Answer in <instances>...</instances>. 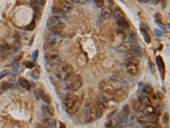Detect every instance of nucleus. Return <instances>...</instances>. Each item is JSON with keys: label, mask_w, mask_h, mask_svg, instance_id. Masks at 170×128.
<instances>
[{"label": "nucleus", "mask_w": 170, "mask_h": 128, "mask_svg": "<svg viewBox=\"0 0 170 128\" xmlns=\"http://www.w3.org/2000/svg\"><path fill=\"white\" fill-rule=\"evenodd\" d=\"M73 72H74V69L71 64H69L68 62H61L57 66L56 74L60 79L66 80L70 76L72 75Z\"/></svg>", "instance_id": "1"}, {"label": "nucleus", "mask_w": 170, "mask_h": 128, "mask_svg": "<svg viewBox=\"0 0 170 128\" xmlns=\"http://www.w3.org/2000/svg\"><path fill=\"white\" fill-rule=\"evenodd\" d=\"M82 85V78L80 74H76L70 76L66 79V87L70 90H77Z\"/></svg>", "instance_id": "2"}, {"label": "nucleus", "mask_w": 170, "mask_h": 128, "mask_svg": "<svg viewBox=\"0 0 170 128\" xmlns=\"http://www.w3.org/2000/svg\"><path fill=\"white\" fill-rule=\"evenodd\" d=\"M118 88H120L119 84H118V82L114 80L104 79L100 84V89L102 90L103 92L110 93V94H112Z\"/></svg>", "instance_id": "3"}, {"label": "nucleus", "mask_w": 170, "mask_h": 128, "mask_svg": "<svg viewBox=\"0 0 170 128\" xmlns=\"http://www.w3.org/2000/svg\"><path fill=\"white\" fill-rule=\"evenodd\" d=\"M103 115V109L100 108L98 105L94 106V107L91 108L88 111L86 115L87 121L90 122V121H94L97 120V119L100 118Z\"/></svg>", "instance_id": "4"}, {"label": "nucleus", "mask_w": 170, "mask_h": 128, "mask_svg": "<svg viewBox=\"0 0 170 128\" xmlns=\"http://www.w3.org/2000/svg\"><path fill=\"white\" fill-rule=\"evenodd\" d=\"M128 94H129V91L127 89L120 87L112 93V99L117 102H121L127 97Z\"/></svg>", "instance_id": "5"}, {"label": "nucleus", "mask_w": 170, "mask_h": 128, "mask_svg": "<svg viewBox=\"0 0 170 128\" xmlns=\"http://www.w3.org/2000/svg\"><path fill=\"white\" fill-rule=\"evenodd\" d=\"M77 98H78V96H76V95H73V94H70V95H68V96H65V99H64V101H63L64 109H65V110H67L68 109H70V108L75 103V102L77 100Z\"/></svg>", "instance_id": "6"}, {"label": "nucleus", "mask_w": 170, "mask_h": 128, "mask_svg": "<svg viewBox=\"0 0 170 128\" xmlns=\"http://www.w3.org/2000/svg\"><path fill=\"white\" fill-rule=\"evenodd\" d=\"M82 97L81 96V97L77 98V100L75 102V103L73 104L72 106H71L70 109H68L66 111H67V113L69 114L70 115H75V114L77 113V110L79 109V108H80V106L82 105Z\"/></svg>", "instance_id": "7"}, {"label": "nucleus", "mask_w": 170, "mask_h": 128, "mask_svg": "<svg viewBox=\"0 0 170 128\" xmlns=\"http://www.w3.org/2000/svg\"><path fill=\"white\" fill-rule=\"evenodd\" d=\"M127 70L129 74L132 75H136L139 73V68L137 64L133 63V62H129L127 64Z\"/></svg>", "instance_id": "8"}, {"label": "nucleus", "mask_w": 170, "mask_h": 128, "mask_svg": "<svg viewBox=\"0 0 170 128\" xmlns=\"http://www.w3.org/2000/svg\"><path fill=\"white\" fill-rule=\"evenodd\" d=\"M113 16L116 20L117 21H121V20H125V14L123 11L120 9V8L117 7L114 10H113Z\"/></svg>", "instance_id": "9"}, {"label": "nucleus", "mask_w": 170, "mask_h": 128, "mask_svg": "<svg viewBox=\"0 0 170 128\" xmlns=\"http://www.w3.org/2000/svg\"><path fill=\"white\" fill-rule=\"evenodd\" d=\"M60 22V19H59L57 16H51L49 17L48 21H47V26L49 27V29H52L54 26H56L57 24Z\"/></svg>", "instance_id": "10"}, {"label": "nucleus", "mask_w": 170, "mask_h": 128, "mask_svg": "<svg viewBox=\"0 0 170 128\" xmlns=\"http://www.w3.org/2000/svg\"><path fill=\"white\" fill-rule=\"evenodd\" d=\"M157 65H158V68L160 69L162 73V77L163 79L164 78V74H165V65H164V62H163V60L162 58V57L158 56L157 57Z\"/></svg>", "instance_id": "11"}, {"label": "nucleus", "mask_w": 170, "mask_h": 128, "mask_svg": "<svg viewBox=\"0 0 170 128\" xmlns=\"http://www.w3.org/2000/svg\"><path fill=\"white\" fill-rule=\"evenodd\" d=\"M111 15H112V10H111V8L109 7V6L105 7L102 10V11H101V15H102V17L105 20L109 19V18L111 16Z\"/></svg>", "instance_id": "12"}, {"label": "nucleus", "mask_w": 170, "mask_h": 128, "mask_svg": "<svg viewBox=\"0 0 170 128\" xmlns=\"http://www.w3.org/2000/svg\"><path fill=\"white\" fill-rule=\"evenodd\" d=\"M19 85H21L22 88L26 89V90H31L32 89V85L29 83V81H27L24 78H20L19 79Z\"/></svg>", "instance_id": "13"}, {"label": "nucleus", "mask_w": 170, "mask_h": 128, "mask_svg": "<svg viewBox=\"0 0 170 128\" xmlns=\"http://www.w3.org/2000/svg\"><path fill=\"white\" fill-rule=\"evenodd\" d=\"M64 28H65V25H64L63 23L60 21L59 24H57L56 26H54L52 29H50V30H52V32H54V33L60 34V33H61V32H63Z\"/></svg>", "instance_id": "14"}, {"label": "nucleus", "mask_w": 170, "mask_h": 128, "mask_svg": "<svg viewBox=\"0 0 170 128\" xmlns=\"http://www.w3.org/2000/svg\"><path fill=\"white\" fill-rule=\"evenodd\" d=\"M139 101H140V102L141 103V105H145V106L152 105V102H151L150 98L148 97L147 96H146V95H141V96H139Z\"/></svg>", "instance_id": "15"}, {"label": "nucleus", "mask_w": 170, "mask_h": 128, "mask_svg": "<svg viewBox=\"0 0 170 128\" xmlns=\"http://www.w3.org/2000/svg\"><path fill=\"white\" fill-rule=\"evenodd\" d=\"M59 7L63 10L64 12L65 11H68L71 9V4L70 2L68 1H61L59 4Z\"/></svg>", "instance_id": "16"}, {"label": "nucleus", "mask_w": 170, "mask_h": 128, "mask_svg": "<svg viewBox=\"0 0 170 128\" xmlns=\"http://www.w3.org/2000/svg\"><path fill=\"white\" fill-rule=\"evenodd\" d=\"M42 109H43V113H45L46 115H51V116L54 115V109L52 106H43Z\"/></svg>", "instance_id": "17"}, {"label": "nucleus", "mask_w": 170, "mask_h": 128, "mask_svg": "<svg viewBox=\"0 0 170 128\" xmlns=\"http://www.w3.org/2000/svg\"><path fill=\"white\" fill-rule=\"evenodd\" d=\"M143 112H144L145 115H151L155 113V109L152 105H147L143 109Z\"/></svg>", "instance_id": "18"}, {"label": "nucleus", "mask_w": 170, "mask_h": 128, "mask_svg": "<svg viewBox=\"0 0 170 128\" xmlns=\"http://www.w3.org/2000/svg\"><path fill=\"white\" fill-rule=\"evenodd\" d=\"M52 12L58 17L60 15H64V11L60 9L59 6H53L52 8Z\"/></svg>", "instance_id": "19"}, {"label": "nucleus", "mask_w": 170, "mask_h": 128, "mask_svg": "<svg viewBox=\"0 0 170 128\" xmlns=\"http://www.w3.org/2000/svg\"><path fill=\"white\" fill-rule=\"evenodd\" d=\"M10 51V46L9 45V44L7 43H3L0 45V52L2 53H8Z\"/></svg>", "instance_id": "20"}, {"label": "nucleus", "mask_w": 170, "mask_h": 128, "mask_svg": "<svg viewBox=\"0 0 170 128\" xmlns=\"http://www.w3.org/2000/svg\"><path fill=\"white\" fill-rule=\"evenodd\" d=\"M117 24L118 26L121 27V28L124 29V30H128L129 28V23L127 22L126 20H121V21H117Z\"/></svg>", "instance_id": "21"}, {"label": "nucleus", "mask_w": 170, "mask_h": 128, "mask_svg": "<svg viewBox=\"0 0 170 128\" xmlns=\"http://www.w3.org/2000/svg\"><path fill=\"white\" fill-rule=\"evenodd\" d=\"M31 5H32V7L33 8L34 10H35V11L41 12V10H42V7H43V6L40 5L39 4H37V3L36 2L35 0H32V2H31Z\"/></svg>", "instance_id": "22"}, {"label": "nucleus", "mask_w": 170, "mask_h": 128, "mask_svg": "<svg viewBox=\"0 0 170 128\" xmlns=\"http://www.w3.org/2000/svg\"><path fill=\"white\" fill-rule=\"evenodd\" d=\"M143 91L147 95H153V88L152 87V85H145L144 88H143Z\"/></svg>", "instance_id": "23"}, {"label": "nucleus", "mask_w": 170, "mask_h": 128, "mask_svg": "<svg viewBox=\"0 0 170 128\" xmlns=\"http://www.w3.org/2000/svg\"><path fill=\"white\" fill-rule=\"evenodd\" d=\"M40 73H41V72H40V68L38 67V68H35L33 71H32V73H31V76H32L33 79H38V78H39Z\"/></svg>", "instance_id": "24"}, {"label": "nucleus", "mask_w": 170, "mask_h": 128, "mask_svg": "<svg viewBox=\"0 0 170 128\" xmlns=\"http://www.w3.org/2000/svg\"><path fill=\"white\" fill-rule=\"evenodd\" d=\"M34 95H35L37 99H40V98L43 97V96L44 95V91H43L42 89H36V90H34Z\"/></svg>", "instance_id": "25"}, {"label": "nucleus", "mask_w": 170, "mask_h": 128, "mask_svg": "<svg viewBox=\"0 0 170 128\" xmlns=\"http://www.w3.org/2000/svg\"><path fill=\"white\" fill-rule=\"evenodd\" d=\"M132 105H133V109L136 111H139L141 109V103L140 102L139 100H135L132 102Z\"/></svg>", "instance_id": "26"}, {"label": "nucleus", "mask_w": 170, "mask_h": 128, "mask_svg": "<svg viewBox=\"0 0 170 128\" xmlns=\"http://www.w3.org/2000/svg\"><path fill=\"white\" fill-rule=\"evenodd\" d=\"M141 32H142L143 36H144L145 41H146V43H150V42H151V37H150V35L147 32V31H146V29L141 28Z\"/></svg>", "instance_id": "27"}, {"label": "nucleus", "mask_w": 170, "mask_h": 128, "mask_svg": "<svg viewBox=\"0 0 170 128\" xmlns=\"http://www.w3.org/2000/svg\"><path fill=\"white\" fill-rule=\"evenodd\" d=\"M43 102H46V103H50V102H51V98H50V96H49V95H48V94H44L43 96Z\"/></svg>", "instance_id": "28"}, {"label": "nucleus", "mask_w": 170, "mask_h": 128, "mask_svg": "<svg viewBox=\"0 0 170 128\" xmlns=\"http://www.w3.org/2000/svg\"><path fill=\"white\" fill-rule=\"evenodd\" d=\"M44 125L47 126V127H52V121H51V119H49V118H45L44 120Z\"/></svg>", "instance_id": "29"}, {"label": "nucleus", "mask_w": 170, "mask_h": 128, "mask_svg": "<svg viewBox=\"0 0 170 128\" xmlns=\"http://www.w3.org/2000/svg\"><path fill=\"white\" fill-rule=\"evenodd\" d=\"M9 87H10V85H9L8 82H3L2 85H1V88H2V90H9Z\"/></svg>", "instance_id": "30"}, {"label": "nucleus", "mask_w": 170, "mask_h": 128, "mask_svg": "<svg viewBox=\"0 0 170 128\" xmlns=\"http://www.w3.org/2000/svg\"><path fill=\"white\" fill-rule=\"evenodd\" d=\"M34 28H35V22H34V21H32L31 24H29L28 26H26V29L27 31H32Z\"/></svg>", "instance_id": "31"}, {"label": "nucleus", "mask_w": 170, "mask_h": 128, "mask_svg": "<svg viewBox=\"0 0 170 128\" xmlns=\"http://www.w3.org/2000/svg\"><path fill=\"white\" fill-rule=\"evenodd\" d=\"M23 56H24V53H22V52H21V54H19L18 56H17V57H15V60H14V62H17V63H18V62H20V61H21V59H22Z\"/></svg>", "instance_id": "32"}, {"label": "nucleus", "mask_w": 170, "mask_h": 128, "mask_svg": "<svg viewBox=\"0 0 170 128\" xmlns=\"http://www.w3.org/2000/svg\"><path fill=\"white\" fill-rule=\"evenodd\" d=\"M94 2H95L96 5L100 8L103 7V5H104V0H94Z\"/></svg>", "instance_id": "33"}, {"label": "nucleus", "mask_w": 170, "mask_h": 128, "mask_svg": "<svg viewBox=\"0 0 170 128\" xmlns=\"http://www.w3.org/2000/svg\"><path fill=\"white\" fill-rule=\"evenodd\" d=\"M25 65H26V67L27 68H34V66H35L33 62H26Z\"/></svg>", "instance_id": "34"}, {"label": "nucleus", "mask_w": 170, "mask_h": 128, "mask_svg": "<svg viewBox=\"0 0 170 128\" xmlns=\"http://www.w3.org/2000/svg\"><path fill=\"white\" fill-rule=\"evenodd\" d=\"M130 38L132 40H133V43L135 41H136L137 40V38H136V34L135 33V32H131L130 33Z\"/></svg>", "instance_id": "35"}, {"label": "nucleus", "mask_w": 170, "mask_h": 128, "mask_svg": "<svg viewBox=\"0 0 170 128\" xmlns=\"http://www.w3.org/2000/svg\"><path fill=\"white\" fill-rule=\"evenodd\" d=\"M36 2L37 3V4H39L40 5L43 6L45 4V3H46V0H35Z\"/></svg>", "instance_id": "36"}, {"label": "nucleus", "mask_w": 170, "mask_h": 128, "mask_svg": "<svg viewBox=\"0 0 170 128\" xmlns=\"http://www.w3.org/2000/svg\"><path fill=\"white\" fill-rule=\"evenodd\" d=\"M8 74H9V71H8V70H4V71H3L2 73H1V74H0V79H1L3 76L7 75Z\"/></svg>", "instance_id": "37"}, {"label": "nucleus", "mask_w": 170, "mask_h": 128, "mask_svg": "<svg viewBox=\"0 0 170 128\" xmlns=\"http://www.w3.org/2000/svg\"><path fill=\"white\" fill-rule=\"evenodd\" d=\"M168 114H165L164 118H163V121L166 123V122H168Z\"/></svg>", "instance_id": "38"}, {"label": "nucleus", "mask_w": 170, "mask_h": 128, "mask_svg": "<svg viewBox=\"0 0 170 128\" xmlns=\"http://www.w3.org/2000/svg\"><path fill=\"white\" fill-rule=\"evenodd\" d=\"M37 128H48L45 125H43V124H38L37 126Z\"/></svg>", "instance_id": "39"}, {"label": "nucleus", "mask_w": 170, "mask_h": 128, "mask_svg": "<svg viewBox=\"0 0 170 128\" xmlns=\"http://www.w3.org/2000/svg\"><path fill=\"white\" fill-rule=\"evenodd\" d=\"M111 125H112L111 121H108V122L106 123V126L107 127H111Z\"/></svg>", "instance_id": "40"}, {"label": "nucleus", "mask_w": 170, "mask_h": 128, "mask_svg": "<svg viewBox=\"0 0 170 128\" xmlns=\"http://www.w3.org/2000/svg\"><path fill=\"white\" fill-rule=\"evenodd\" d=\"M60 128H66V126H65V125L64 123L60 122Z\"/></svg>", "instance_id": "41"}, {"label": "nucleus", "mask_w": 170, "mask_h": 128, "mask_svg": "<svg viewBox=\"0 0 170 128\" xmlns=\"http://www.w3.org/2000/svg\"><path fill=\"white\" fill-rule=\"evenodd\" d=\"M139 2H140V3H142V4H146V3H148V2H149V0H139Z\"/></svg>", "instance_id": "42"}, {"label": "nucleus", "mask_w": 170, "mask_h": 128, "mask_svg": "<svg viewBox=\"0 0 170 128\" xmlns=\"http://www.w3.org/2000/svg\"><path fill=\"white\" fill-rule=\"evenodd\" d=\"M1 93H2V90H0V94H1Z\"/></svg>", "instance_id": "43"}, {"label": "nucleus", "mask_w": 170, "mask_h": 128, "mask_svg": "<svg viewBox=\"0 0 170 128\" xmlns=\"http://www.w3.org/2000/svg\"><path fill=\"white\" fill-rule=\"evenodd\" d=\"M160 1H163V0H160Z\"/></svg>", "instance_id": "44"}]
</instances>
